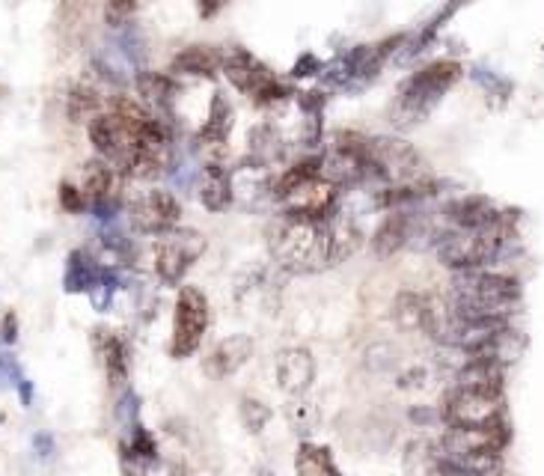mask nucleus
<instances>
[{
    "label": "nucleus",
    "mask_w": 544,
    "mask_h": 476,
    "mask_svg": "<svg viewBox=\"0 0 544 476\" xmlns=\"http://www.w3.org/2000/svg\"><path fill=\"white\" fill-rule=\"evenodd\" d=\"M521 301V286L509 274L497 271H464L452 283V310L467 322H506Z\"/></svg>",
    "instance_id": "f257e3e1"
},
{
    "label": "nucleus",
    "mask_w": 544,
    "mask_h": 476,
    "mask_svg": "<svg viewBox=\"0 0 544 476\" xmlns=\"http://www.w3.org/2000/svg\"><path fill=\"white\" fill-rule=\"evenodd\" d=\"M458 78H461V63H455V60L429 63L426 69H420L399 87V96L390 105V122L399 128H411V125L423 122Z\"/></svg>",
    "instance_id": "f03ea898"
},
{
    "label": "nucleus",
    "mask_w": 544,
    "mask_h": 476,
    "mask_svg": "<svg viewBox=\"0 0 544 476\" xmlns=\"http://www.w3.org/2000/svg\"><path fill=\"white\" fill-rule=\"evenodd\" d=\"M503 241H506L503 221L494 227H482V230H452L437 241V259L458 274L482 271L485 265H491L497 259Z\"/></svg>",
    "instance_id": "7ed1b4c3"
},
{
    "label": "nucleus",
    "mask_w": 544,
    "mask_h": 476,
    "mask_svg": "<svg viewBox=\"0 0 544 476\" xmlns=\"http://www.w3.org/2000/svg\"><path fill=\"white\" fill-rule=\"evenodd\" d=\"M274 253L292 268H313L330 259V230L325 224L289 215L274 238Z\"/></svg>",
    "instance_id": "20e7f679"
},
{
    "label": "nucleus",
    "mask_w": 544,
    "mask_h": 476,
    "mask_svg": "<svg viewBox=\"0 0 544 476\" xmlns=\"http://www.w3.org/2000/svg\"><path fill=\"white\" fill-rule=\"evenodd\" d=\"M443 420L449 429H488L506 423V399L503 393L461 390L455 387L446 396Z\"/></svg>",
    "instance_id": "39448f33"
},
{
    "label": "nucleus",
    "mask_w": 544,
    "mask_h": 476,
    "mask_svg": "<svg viewBox=\"0 0 544 476\" xmlns=\"http://www.w3.org/2000/svg\"><path fill=\"white\" fill-rule=\"evenodd\" d=\"M220 69L241 93L253 96V102H259V105H271L286 96V87L274 78V72L244 48H229L223 54Z\"/></svg>",
    "instance_id": "423d86ee"
},
{
    "label": "nucleus",
    "mask_w": 544,
    "mask_h": 476,
    "mask_svg": "<svg viewBox=\"0 0 544 476\" xmlns=\"http://www.w3.org/2000/svg\"><path fill=\"white\" fill-rule=\"evenodd\" d=\"M209 328V298L197 286H182L176 298V313H173V343L170 355L191 357Z\"/></svg>",
    "instance_id": "0eeeda50"
},
{
    "label": "nucleus",
    "mask_w": 544,
    "mask_h": 476,
    "mask_svg": "<svg viewBox=\"0 0 544 476\" xmlns=\"http://www.w3.org/2000/svg\"><path fill=\"white\" fill-rule=\"evenodd\" d=\"M372 173L396 185H411L420 179V155L405 140L378 137L372 140Z\"/></svg>",
    "instance_id": "6e6552de"
},
{
    "label": "nucleus",
    "mask_w": 544,
    "mask_h": 476,
    "mask_svg": "<svg viewBox=\"0 0 544 476\" xmlns=\"http://www.w3.org/2000/svg\"><path fill=\"white\" fill-rule=\"evenodd\" d=\"M182 218V206L179 200L170 194V191H146L143 197H137L131 203V221L140 233H149V236H170L176 230Z\"/></svg>",
    "instance_id": "1a4fd4ad"
},
{
    "label": "nucleus",
    "mask_w": 544,
    "mask_h": 476,
    "mask_svg": "<svg viewBox=\"0 0 544 476\" xmlns=\"http://www.w3.org/2000/svg\"><path fill=\"white\" fill-rule=\"evenodd\" d=\"M203 238L194 233H170L158 241L155 250V271L164 283H179L185 277V271L197 262V256L203 253Z\"/></svg>",
    "instance_id": "9d476101"
},
{
    "label": "nucleus",
    "mask_w": 544,
    "mask_h": 476,
    "mask_svg": "<svg viewBox=\"0 0 544 476\" xmlns=\"http://www.w3.org/2000/svg\"><path fill=\"white\" fill-rule=\"evenodd\" d=\"M446 218L455 224V230H482V227H494V224L503 221L497 206L488 197H479V194H467V197L449 203Z\"/></svg>",
    "instance_id": "9b49d317"
},
{
    "label": "nucleus",
    "mask_w": 544,
    "mask_h": 476,
    "mask_svg": "<svg viewBox=\"0 0 544 476\" xmlns=\"http://www.w3.org/2000/svg\"><path fill=\"white\" fill-rule=\"evenodd\" d=\"M503 378H506V366L500 360L470 357L458 369L455 387H461V390H482V393H503Z\"/></svg>",
    "instance_id": "f8f14e48"
},
{
    "label": "nucleus",
    "mask_w": 544,
    "mask_h": 476,
    "mask_svg": "<svg viewBox=\"0 0 544 476\" xmlns=\"http://www.w3.org/2000/svg\"><path fill=\"white\" fill-rule=\"evenodd\" d=\"M84 200L93 203L96 209H113L116 194H119V170L110 167L108 161H90L84 170Z\"/></svg>",
    "instance_id": "ddd939ff"
},
{
    "label": "nucleus",
    "mask_w": 544,
    "mask_h": 476,
    "mask_svg": "<svg viewBox=\"0 0 544 476\" xmlns=\"http://www.w3.org/2000/svg\"><path fill=\"white\" fill-rule=\"evenodd\" d=\"M277 378H280V387L289 390V393H301L310 387L313 381V357L304 349H289L283 352L277 360Z\"/></svg>",
    "instance_id": "4468645a"
},
{
    "label": "nucleus",
    "mask_w": 544,
    "mask_h": 476,
    "mask_svg": "<svg viewBox=\"0 0 544 476\" xmlns=\"http://www.w3.org/2000/svg\"><path fill=\"white\" fill-rule=\"evenodd\" d=\"M223 63V54L215 51L212 45H188L176 54L173 60V72L179 75H203L212 78Z\"/></svg>",
    "instance_id": "2eb2a0df"
},
{
    "label": "nucleus",
    "mask_w": 544,
    "mask_h": 476,
    "mask_svg": "<svg viewBox=\"0 0 544 476\" xmlns=\"http://www.w3.org/2000/svg\"><path fill=\"white\" fill-rule=\"evenodd\" d=\"M411 233H414V218L405 215V212H393V215L378 227V233L372 238V244H375V250H378L381 256H390V253H396L399 247L408 244Z\"/></svg>",
    "instance_id": "dca6fc26"
},
{
    "label": "nucleus",
    "mask_w": 544,
    "mask_h": 476,
    "mask_svg": "<svg viewBox=\"0 0 544 476\" xmlns=\"http://www.w3.org/2000/svg\"><path fill=\"white\" fill-rule=\"evenodd\" d=\"M200 200L206 209L220 212L229 206L232 200V182H229V173L220 167V164H209L203 170V179H200Z\"/></svg>",
    "instance_id": "f3484780"
},
{
    "label": "nucleus",
    "mask_w": 544,
    "mask_h": 476,
    "mask_svg": "<svg viewBox=\"0 0 544 476\" xmlns=\"http://www.w3.org/2000/svg\"><path fill=\"white\" fill-rule=\"evenodd\" d=\"M250 352H253V346H250L247 337H229V340L220 343L218 349L212 352V357H209V372H212L215 378L232 375L235 369L244 366V360L250 357Z\"/></svg>",
    "instance_id": "a211bd4d"
},
{
    "label": "nucleus",
    "mask_w": 544,
    "mask_h": 476,
    "mask_svg": "<svg viewBox=\"0 0 544 476\" xmlns=\"http://www.w3.org/2000/svg\"><path fill=\"white\" fill-rule=\"evenodd\" d=\"M295 471L298 476H342L333 456L327 453L325 447L316 444H304L295 456Z\"/></svg>",
    "instance_id": "6ab92c4d"
},
{
    "label": "nucleus",
    "mask_w": 544,
    "mask_h": 476,
    "mask_svg": "<svg viewBox=\"0 0 544 476\" xmlns=\"http://www.w3.org/2000/svg\"><path fill=\"white\" fill-rule=\"evenodd\" d=\"M137 90L146 102H152L155 108H167L176 96V81L173 75H164V72H146L137 78Z\"/></svg>",
    "instance_id": "aec40b11"
},
{
    "label": "nucleus",
    "mask_w": 544,
    "mask_h": 476,
    "mask_svg": "<svg viewBox=\"0 0 544 476\" xmlns=\"http://www.w3.org/2000/svg\"><path fill=\"white\" fill-rule=\"evenodd\" d=\"M102 355H105V369L113 378V384H119L128 372V346L116 334H105L102 337Z\"/></svg>",
    "instance_id": "412c9836"
},
{
    "label": "nucleus",
    "mask_w": 544,
    "mask_h": 476,
    "mask_svg": "<svg viewBox=\"0 0 544 476\" xmlns=\"http://www.w3.org/2000/svg\"><path fill=\"white\" fill-rule=\"evenodd\" d=\"M396 319L402 328H420L426 325V298L423 295H399L396 301Z\"/></svg>",
    "instance_id": "4be33fe9"
},
{
    "label": "nucleus",
    "mask_w": 544,
    "mask_h": 476,
    "mask_svg": "<svg viewBox=\"0 0 544 476\" xmlns=\"http://www.w3.org/2000/svg\"><path fill=\"white\" fill-rule=\"evenodd\" d=\"M99 93L93 90V87H75L72 90V96H69V117L75 119V122H81V119H93L96 117V111H99Z\"/></svg>",
    "instance_id": "5701e85b"
},
{
    "label": "nucleus",
    "mask_w": 544,
    "mask_h": 476,
    "mask_svg": "<svg viewBox=\"0 0 544 476\" xmlns=\"http://www.w3.org/2000/svg\"><path fill=\"white\" fill-rule=\"evenodd\" d=\"M60 203H63V209L66 212H81L84 206H87V200H84V191L81 188H75V185H60Z\"/></svg>",
    "instance_id": "b1692460"
},
{
    "label": "nucleus",
    "mask_w": 544,
    "mask_h": 476,
    "mask_svg": "<svg viewBox=\"0 0 544 476\" xmlns=\"http://www.w3.org/2000/svg\"><path fill=\"white\" fill-rule=\"evenodd\" d=\"M131 450H134L137 456H146V459H152V456H155V444L149 441V435H146V432H137V438H134Z\"/></svg>",
    "instance_id": "393cba45"
},
{
    "label": "nucleus",
    "mask_w": 544,
    "mask_h": 476,
    "mask_svg": "<svg viewBox=\"0 0 544 476\" xmlns=\"http://www.w3.org/2000/svg\"><path fill=\"white\" fill-rule=\"evenodd\" d=\"M432 476H467V474H461V471H455V468H446V465L440 462V468H437Z\"/></svg>",
    "instance_id": "a878e982"
}]
</instances>
